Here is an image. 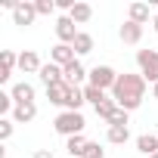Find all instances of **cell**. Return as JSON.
Wrapping results in <instances>:
<instances>
[{
    "instance_id": "cell-1",
    "label": "cell",
    "mask_w": 158,
    "mask_h": 158,
    "mask_svg": "<svg viewBox=\"0 0 158 158\" xmlns=\"http://www.w3.org/2000/svg\"><path fill=\"white\" fill-rule=\"evenodd\" d=\"M112 99L124 112L139 109V102L146 99V77L143 74H118V81L112 87Z\"/></svg>"
},
{
    "instance_id": "cell-2",
    "label": "cell",
    "mask_w": 158,
    "mask_h": 158,
    "mask_svg": "<svg viewBox=\"0 0 158 158\" xmlns=\"http://www.w3.org/2000/svg\"><path fill=\"white\" fill-rule=\"evenodd\" d=\"M47 99L53 106H65V112H77L87 99H84V90L81 87H71L68 81H59L53 87H47Z\"/></svg>"
},
{
    "instance_id": "cell-3",
    "label": "cell",
    "mask_w": 158,
    "mask_h": 158,
    "mask_svg": "<svg viewBox=\"0 0 158 158\" xmlns=\"http://www.w3.org/2000/svg\"><path fill=\"white\" fill-rule=\"evenodd\" d=\"M84 124H87V121H84V115H81V112H62V115L53 121L56 133H62L65 139H68V136H77V133L84 130Z\"/></svg>"
},
{
    "instance_id": "cell-4",
    "label": "cell",
    "mask_w": 158,
    "mask_h": 158,
    "mask_svg": "<svg viewBox=\"0 0 158 158\" xmlns=\"http://www.w3.org/2000/svg\"><path fill=\"white\" fill-rule=\"evenodd\" d=\"M136 65H139V74L146 81L158 84V53L155 50H139L136 53Z\"/></svg>"
},
{
    "instance_id": "cell-5",
    "label": "cell",
    "mask_w": 158,
    "mask_h": 158,
    "mask_svg": "<svg viewBox=\"0 0 158 158\" xmlns=\"http://www.w3.org/2000/svg\"><path fill=\"white\" fill-rule=\"evenodd\" d=\"M115 81H118V74H115V68H109V65H96V68L90 71V84L99 87V90H112Z\"/></svg>"
},
{
    "instance_id": "cell-6",
    "label": "cell",
    "mask_w": 158,
    "mask_h": 158,
    "mask_svg": "<svg viewBox=\"0 0 158 158\" xmlns=\"http://www.w3.org/2000/svg\"><path fill=\"white\" fill-rule=\"evenodd\" d=\"M56 34H59V44H74V37L81 34L74 28V22H71V16H62L59 22H56Z\"/></svg>"
},
{
    "instance_id": "cell-7",
    "label": "cell",
    "mask_w": 158,
    "mask_h": 158,
    "mask_svg": "<svg viewBox=\"0 0 158 158\" xmlns=\"http://www.w3.org/2000/svg\"><path fill=\"white\" fill-rule=\"evenodd\" d=\"M50 56H53V62H56L59 68H65V65L74 62V47H71V44H56Z\"/></svg>"
},
{
    "instance_id": "cell-8",
    "label": "cell",
    "mask_w": 158,
    "mask_h": 158,
    "mask_svg": "<svg viewBox=\"0 0 158 158\" xmlns=\"http://www.w3.org/2000/svg\"><path fill=\"white\" fill-rule=\"evenodd\" d=\"M34 16H37V6H34V3H19V6L13 10L16 25H31V22H34Z\"/></svg>"
},
{
    "instance_id": "cell-9",
    "label": "cell",
    "mask_w": 158,
    "mask_h": 158,
    "mask_svg": "<svg viewBox=\"0 0 158 158\" xmlns=\"http://www.w3.org/2000/svg\"><path fill=\"white\" fill-rule=\"evenodd\" d=\"M13 99H16V106H28V102H34V87H31L28 81H19V84L13 87Z\"/></svg>"
},
{
    "instance_id": "cell-10",
    "label": "cell",
    "mask_w": 158,
    "mask_h": 158,
    "mask_svg": "<svg viewBox=\"0 0 158 158\" xmlns=\"http://www.w3.org/2000/svg\"><path fill=\"white\" fill-rule=\"evenodd\" d=\"M40 81H44L47 87H53V84L65 81V71H62L56 62H50V65H44V68H40Z\"/></svg>"
},
{
    "instance_id": "cell-11",
    "label": "cell",
    "mask_w": 158,
    "mask_h": 158,
    "mask_svg": "<svg viewBox=\"0 0 158 158\" xmlns=\"http://www.w3.org/2000/svg\"><path fill=\"white\" fill-rule=\"evenodd\" d=\"M62 71H65V81H68L71 87H77V84H81V81H84V74H87V71H84V65H81V62H77V59H74L71 65H65Z\"/></svg>"
},
{
    "instance_id": "cell-12",
    "label": "cell",
    "mask_w": 158,
    "mask_h": 158,
    "mask_svg": "<svg viewBox=\"0 0 158 158\" xmlns=\"http://www.w3.org/2000/svg\"><path fill=\"white\" fill-rule=\"evenodd\" d=\"M139 37H143V25H136V22H124L121 25V40L124 44H139Z\"/></svg>"
},
{
    "instance_id": "cell-13",
    "label": "cell",
    "mask_w": 158,
    "mask_h": 158,
    "mask_svg": "<svg viewBox=\"0 0 158 158\" xmlns=\"http://www.w3.org/2000/svg\"><path fill=\"white\" fill-rule=\"evenodd\" d=\"M136 149H139L143 155H149V158H152V155L158 152V133H143V136L136 139Z\"/></svg>"
},
{
    "instance_id": "cell-14",
    "label": "cell",
    "mask_w": 158,
    "mask_h": 158,
    "mask_svg": "<svg viewBox=\"0 0 158 158\" xmlns=\"http://www.w3.org/2000/svg\"><path fill=\"white\" fill-rule=\"evenodd\" d=\"M0 59H3V68H0V81H10V77H13V68L19 65V56H16L13 50H3V56H0Z\"/></svg>"
},
{
    "instance_id": "cell-15",
    "label": "cell",
    "mask_w": 158,
    "mask_h": 158,
    "mask_svg": "<svg viewBox=\"0 0 158 158\" xmlns=\"http://www.w3.org/2000/svg\"><path fill=\"white\" fill-rule=\"evenodd\" d=\"M34 115H37V106H34V102H28V106H16V109H13V121H19V124L34 121Z\"/></svg>"
},
{
    "instance_id": "cell-16",
    "label": "cell",
    "mask_w": 158,
    "mask_h": 158,
    "mask_svg": "<svg viewBox=\"0 0 158 158\" xmlns=\"http://www.w3.org/2000/svg\"><path fill=\"white\" fill-rule=\"evenodd\" d=\"M65 149H68V155H71V158H81V155H84V149H87V139H84V133L68 136V139H65Z\"/></svg>"
},
{
    "instance_id": "cell-17",
    "label": "cell",
    "mask_w": 158,
    "mask_h": 158,
    "mask_svg": "<svg viewBox=\"0 0 158 158\" xmlns=\"http://www.w3.org/2000/svg\"><path fill=\"white\" fill-rule=\"evenodd\" d=\"M19 68H22V71H37V74H40V68H44V65H40L37 53H31V50H28V53H22V56H19Z\"/></svg>"
},
{
    "instance_id": "cell-18",
    "label": "cell",
    "mask_w": 158,
    "mask_h": 158,
    "mask_svg": "<svg viewBox=\"0 0 158 158\" xmlns=\"http://www.w3.org/2000/svg\"><path fill=\"white\" fill-rule=\"evenodd\" d=\"M84 99H87V102H93V109H96V106H102L109 96H106V90H99V87L87 84V87H84Z\"/></svg>"
},
{
    "instance_id": "cell-19",
    "label": "cell",
    "mask_w": 158,
    "mask_h": 158,
    "mask_svg": "<svg viewBox=\"0 0 158 158\" xmlns=\"http://www.w3.org/2000/svg\"><path fill=\"white\" fill-rule=\"evenodd\" d=\"M68 16H71V22L81 25V22H87V19L93 16V6H90V3H74V10H71Z\"/></svg>"
},
{
    "instance_id": "cell-20",
    "label": "cell",
    "mask_w": 158,
    "mask_h": 158,
    "mask_svg": "<svg viewBox=\"0 0 158 158\" xmlns=\"http://www.w3.org/2000/svg\"><path fill=\"white\" fill-rule=\"evenodd\" d=\"M71 47H74V53H77V56H84V53H90V50H93V37H90L87 31H81V34L74 37V44H71Z\"/></svg>"
},
{
    "instance_id": "cell-21",
    "label": "cell",
    "mask_w": 158,
    "mask_h": 158,
    "mask_svg": "<svg viewBox=\"0 0 158 158\" xmlns=\"http://www.w3.org/2000/svg\"><path fill=\"white\" fill-rule=\"evenodd\" d=\"M130 22H136V25L149 22V6L146 3H130Z\"/></svg>"
},
{
    "instance_id": "cell-22",
    "label": "cell",
    "mask_w": 158,
    "mask_h": 158,
    "mask_svg": "<svg viewBox=\"0 0 158 158\" xmlns=\"http://www.w3.org/2000/svg\"><path fill=\"white\" fill-rule=\"evenodd\" d=\"M127 136H130V130H127V127H109V143L121 146V143H127Z\"/></svg>"
},
{
    "instance_id": "cell-23",
    "label": "cell",
    "mask_w": 158,
    "mask_h": 158,
    "mask_svg": "<svg viewBox=\"0 0 158 158\" xmlns=\"http://www.w3.org/2000/svg\"><path fill=\"white\" fill-rule=\"evenodd\" d=\"M109 127H127V112L124 109H115L112 118H109Z\"/></svg>"
},
{
    "instance_id": "cell-24",
    "label": "cell",
    "mask_w": 158,
    "mask_h": 158,
    "mask_svg": "<svg viewBox=\"0 0 158 158\" xmlns=\"http://www.w3.org/2000/svg\"><path fill=\"white\" fill-rule=\"evenodd\" d=\"M102 155H106V149H99V143H87L81 158H102Z\"/></svg>"
},
{
    "instance_id": "cell-25",
    "label": "cell",
    "mask_w": 158,
    "mask_h": 158,
    "mask_svg": "<svg viewBox=\"0 0 158 158\" xmlns=\"http://www.w3.org/2000/svg\"><path fill=\"white\" fill-rule=\"evenodd\" d=\"M34 6H37V16H50V13L56 10V3H53V0H37Z\"/></svg>"
},
{
    "instance_id": "cell-26",
    "label": "cell",
    "mask_w": 158,
    "mask_h": 158,
    "mask_svg": "<svg viewBox=\"0 0 158 158\" xmlns=\"http://www.w3.org/2000/svg\"><path fill=\"white\" fill-rule=\"evenodd\" d=\"M13 102H16V99H13V93H0V112H10V109H13Z\"/></svg>"
},
{
    "instance_id": "cell-27",
    "label": "cell",
    "mask_w": 158,
    "mask_h": 158,
    "mask_svg": "<svg viewBox=\"0 0 158 158\" xmlns=\"http://www.w3.org/2000/svg\"><path fill=\"white\" fill-rule=\"evenodd\" d=\"M10 136H13V121L3 118V121H0V139H10Z\"/></svg>"
},
{
    "instance_id": "cell-28",
    "label": "cell",
    "mask_w": 158,
    "mask_h": 158,
    "mask_svg": "<svg viewBox=\"0 0 158 158\" xmlns=\"http://www.w3.org/2000/svg\"><path fill=\"white\" fill-rule=\"evenodd\" d=\"M34 158H53V152H47V149H40V152H34Z\"/></svg>"
},
{
    "instance_id": "cell-29",
    "label": "cell",
    "mask_w": 158,
    "mask_h": 158,
    "mask_svg": "<svg viewBox=\"0 0 158 158\" xmlns=\"http://www.w3.org/2000/svg\"><path fill=\"white\" fill-rule=\"evenodd\" d=\"M152 96H155V99H158V84H155V87H152Z\"/></svg>"
},
{
    "instance_id": "cell-30",
    "label": "cell",
    "mask_w": 158,
    "mask_h": 158,
    "mask_svg": "<svg viewBox=\"0 0 158 158\" xmlns=\"http://www.w3.org/2000/svg\"><path fill=\"white\" fill-rule=\"evenodd\" d=\"M152 25H155V31H158V16H155V19H152Z\"/></svg>"
},
{
    "instance_id": "cell-31",
    "label": "cell",
    "mask_w": 158,
    "mask_h": 158,
    "mask_svg": "<svg viewBox=\"0 0 158 158\" xmlns=\"http://www.w3.org/2000/svg\"><path fill=\"white\" fill-rule=\"evenodd\" d=\"M152 158H158V152H155V155H152Z\"/></svg>"
}]
</instances>
